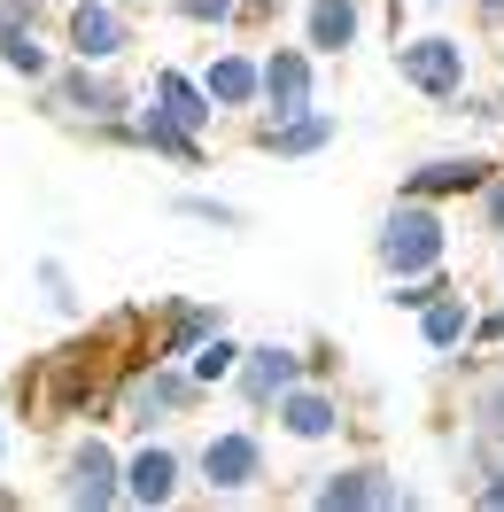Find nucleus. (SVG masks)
<instances>
[{
	"label": "nucleus",
	"instance_id": "a211bd4d",
	"mask_svg": "<svg viewBox=\"0 0 504 512\" xmlns=\"http://www.w3.org/2000/svg\"><path fill=\"white\" fill-rule=\"evenodd\" d=\"M218 326H225L218 303H187V295H171V303L156 311V342H148V357H194Z\"/></svg>",
	"mask_w": 504,
	"mask_h": 512
},
{
	"label": "nucleus",
	"instance_id": "6ab92c4d",
	"mask_svg": "<svg viewBox=\"0 0 504 512\" xmlns=\"http://www.w3.org/2000/svg\"><path fill=\"white\" fill-rule=\"evenodd\" d=\"M473 319H481V311H473V295L458 288V280H450V288H442L435 303L419 311V350H435V357L473 350Z\"/></svg>",
	"mask_w": 504,
	"mask_h": 512
},
{
	"label": "nucleus",
	"instance_id": "bb28decb",
	"mask_svg": "<svg viewBox=\"0 0 504 512\" xmlns=\"http://www.w3.org/2000/svg\"><path fill=\"white\" fill-rule=\"evenodd\" d=\"M450 288V264H442V272H419V280H388V303H396V311H427V303H435V295Z\"/></svg>",
	"mask_w": 504,
	"mask_h": 512
},
{
	"label": "nucleus",
	"instance_id": "dca6fc26",
	"mask_svg": "<svg viewBox=\"0 0 504 512\" xmlns=\"http://www.w3.org/2000/svg\"><path fill=\"white\" fill-rule=\"evenodd\" d=\"M489 179H497V156H427L404 171V194H419V202H466Z\"/></svg>",
	"mask_w": 504,
	"mask_h": 512
},
{
	"label": "nucleus",
	"instance_id": "4468645a",
	"mask_svg": "<svg viewBox=\"0 0 504 512\" xmlns=\"http://www.w3.org/2000/svg\"><path fill=\"white\" fill-rule=\"evenodd\" d=\"M334 117L326 109H303V117H249V140H256V156H272V163H303V156H326L334 148Z\"/></svg>",
	"mask_w": 504,
	"mask_h": 512
},
{
	"label": "nucleus",
	"instance_id": "2eb2a0df",
	"mask_svg": "<svg viewBox=\"0 0 504 512\" xmlns=\"http://www.w3.org/2000/svg\"><path fill=\"white\" fill-rule=\"evenodd\" d=\"M194 78L210 86V101L225 117H256V101H264V55H249V47H218Z\"/></svg>",
	"mask_w": 504,
	"mask_h": 512
},
{
	"label": "nucleus",
	"instance_id": "b1692460",
	"mask_svg": "<svg viewBox=\"0 0 504 512\" xmlns=\"http://www.w3.org/2000/svg\"><path fill=\"white\" fill-rule=\"evenodd\" d=\"M466 427H481V435L504 450V365H497V373H481V381L466 388Z\"/></svg>",
	"mask_w": 504,
	"mask_h": 512
},
{
	"label": "nucleus",
	"instance_id": "4be33fe9",
	"mask_svg": "<svg viewBox=\"0 0 504 512\" xmlns=\"http://www.w3.org/2000/svg\"><path fill=\"white\" fill-rule=\"evenodd\" d=\"M0 70H16L24 86H47L63 63L47 55V39H39V32H0Z\"/></svg>",
	"mask_w": 504,
	"mask_h": 512
},
{
	"label": "nucleus",
	"instance_id": "c9c22d12",
	"mask_svg": "<svg viewBox=\"0 0 504 512\" xmlns=\"http://www.w3.org/2000/svg\"><path fill=\"white\" fill-rule=\"evenodd\" d=\"M404 8H450V0H404Z\"/></svg>",
	"mask_w": 504,
	"mask_h": 512
},
{
	"label": "nucleus",
	"instance_id": "ddd939ff",
	"mask_svg": "<svg viewBox=\"0 0 504 512\" xmlns=\"http://www.w3.org/2000/svg\"><path fill=\"white\" fill-rule=\"evenodd\" d=\"M295 381H311V357L303 350H287V342H249L241 373H233V396H241L249 412H272Z\"/></svg>",
	"mask_w": 504,
	"mask_h": 512
},
{
	"label": "nucleus",
	"instance_id": "7c9ffc66",
	"mask_svg": "<svg viewBox=\"0 0 504 512\" xmlns=\"http://www.w3.org/2000/svg\"><path fill=\"white\" fill-rule=\"evenodd\" d=\"M473 505H481V512H504V458H497L481 481H473Z\"/></svg>",
	"mask_w": 504,
	"mask_h": 512
},
{
	"label": "nucleus",
	"instance_id": "6e6552de",
	"mask_svg": "<svg viewBox=\"0 0 504 512\" xmlns=\"http://www.w3.org/2000/svg\"><path fill=\"white\" fill-rule=\"evenodd\" d=\"M318 512H404L411 505V489L380 458H349V466H326V474L303 489Z\"/></svg>",
	"mask_w": 504,
	"mask_h": 512
},
{
	"label": "nucleus",
	"instance_id": "aec40b11",
	"mask_svg": "<svg viewBox=\"0 0 504 512\" xmlns=\"http://www.w3.org/2000/svg\"><path fill=\"white\" fill-rule=\"evenodd\" d=\"M365 39V0H303V47L349 55Z\"/></svg>",
	"mask_w": 504,
	"mask_h": 512
},
{
	"label": "nucleus",
	"instance_id": "1a4fd4ad",
	"mask_svg": "<svg viewBox=\"0 0 504 512\" xmlns=\"http://www.w3.org/2000/svg\"><path fill=\"white\" fill-rule=\"evenodd\" d=\"M132 8L125 0H70V16H63V47L78 55V63H125L132 55Z\"/></svg>",
	"mask_w": 504,
	"mask_h": 512
},
{
	"label": "nucleus",
	"instance_id": "a878e982",
	"mask_svg": "<svg viewBox=\"0 0 504 512\" xmlns=\"http://www.w3.org/2000/svg\"><path fill=\"white\" fill-rule=\"evenodd\" d=\"M171 210L194 218V225H210V233H241V225H249L233 202H218V194H171Z\"/></svg>",
	"mask_w": 504,
	"mask_h": 512
},
{
	"label": "nucleus",
	"instance_id": "cd10ccee",
	"mask_svg": "<svg viewBox=\"0 0 504 512\" xmlns=\"http://www.w3.org/2000/svg\"><path fill=\"white\" fill-rule=\"evenodd\" d=\"M179 24H202V32H225V24H241V0H163Z\"/></svg>",
	"mask_w": 504,
	"mask_h": 512
},
{
	"label": "nucleus",
	"instance_id": "f8f14e48",
	"mask_svg": "<svg viewBox=\"0 0 504 512\" xmlns=\"http://www.w3.org/2000/svg\"><path fill=\"white\" fill-rule=\"evenodd\" d=\"M187 466L194 458H179L163 435H140V443L125 450V505H140V512L179 505V497H187Z\"/></svg>",
	"mask_w": 504,
	"mask_h": 512
},
{
	"label": "nucleus",
	"instance_id": "4c0bfd02",
	"mask_svg": "<svg viewBox=\"0 0 504 512\" xmlns=\"http://www.w3.org/2000/svg\"><path fill=\"white\" fill-rule=\"evenodd\" d=\"M0 458H8V427H0Z\"/></svg>",
	"mask_w": 504,
	"mask_h": 512
},
{
	"label": "nucleus",
	"instance_id": "2f4dec72",
	"mask_svg": "<svg viewBox=\"0 0 504 512\" xmlns=\"http://www.w3.org/2000/svg\"><path fill=\"white\" fill-rule=\"evenodd\" d=\"M504 342V311H489V319H473V350H497Z\"/></svg>",
	"mask_w": 504,
	"mask_h": 512
},
{
	"label": "nucleus",
	"instance_id": "39448f33",
	"mask_svg": "<svg viewBox=\"0 0 504 512\" xmlns=\"http://www.w3.org/2000/svg\"><path fill=\"white\" fill-rule=\"evenodd\" d=\"M55 497L78 512H117L125 505V450L101 435H70L55 458Z\"/></svg>",
	"mask_w": 504,
	"mask_h": 512
},
{
	"label": "nucleus",
	"instance_id": "412c9836",
	"mask_svg": "<svg viewBox=\"0 0 504 512\" xmlns=\"http://www.w3.org/2000/svg\"><path fill=\"white\" fill-rule=\"evenodd\" d=\"M132 132H140V156H163V163H179V171H202V132L187 125H171L163 109H132Z\"/></svg>",
	"mask_w": 504,
	"mask_h": 512
},
{
	"label": "nucleus",
	"instance_id": "393cba45",
	"mask_svg": "<svg viewBox=\"0 0 504 512\" xmlns=\"http://www.w3.org/2000/svg\"><path fill=\"white\" fill-rule=\"evenodd\" d=\"M39 303H47V311H55V319H78V311H86V303H78V288H70V272H63V256H39Z\"/></svg>",
	"mask_w": 504,
	"mask_h": 512
},
{
	"label": "nucleus",
	"instance_id": "c756f323",
	"mask_svg": "<svg viewBox=\"0 0 504 512\" xmlns=\"http://www.w3.org/2000/svg\"><path fill=\"white\" fill-rule=\"evenodd\" d=\"M0 32H47V0H0Z\"/></svg>",
	"mask_w": 504,
	"mask_h": 512
},
{
	"label": "nucleus",
	"instance_id": "20e7f679",
	"mask_svg": "<svg viewBox=\"0 0 504 512\" xmlns=\"http://www.w3.org/2000/svg\"><path fill=\"white\" fill-rule=\"evenodd\" d=\"M396 78H404L419 101H435V109H458V94L473 86V55L458 32H404L396 47Z\"/></svg>",
	"mask_w": 504,
	"mask_h": 512
},
{
	"label": "nucleus",
	"instance_id": "f257e3e1",
	"mask_svg": "<svg viewBox=\"0 0 504 512\" xmlns=\"http://www.w3.org/2000/svg\"><path fill=\"white\" fill-rule=\"evenodd\" d=\"M24 404L39 427L55 419H109L117 412V381H109V334H86L70 350H47L24 373Z\"/></svg>",
	"mask_w": 504,
	"mask_h": 512
},
{
	"label": "nucleus",
	"instance_id": "c85d7f7f",
	"mask_svg": "<svg viewBox=\"0 0 504 512\" xmlns=\"http://www.w3.org/2000/svg\"><path fill=\"white\" fill-rule=\"evenodd\" d=\"M473 225H481L489 241H504V171H497L481 194H473Z\"/></svg>",
	"mask_w": 504,
	"mask_h": 512
},
{
	"label": "nucleus",
	"instance_id": "f03ea898",
	"mask_svg": "<svg viewBox=\"0 0 504 512\" xmlns=\"http://www.w3.org/2000/svg\"><path fill=\"white\" fill-rule=\"evenodd\" d=\"M373 264L388 272V280H419V272H442V264H450V218H442V202L396 194V210L373 225Z\"/></svg>",
	"mask_w": 504,
	"mask_h": 512
},
{
	"label": "nucleus",
	"instance_id": "72a5a7b5",
	"mask_svg": "<svg viewBox=\"0 0 504 512\" xmlns=\"http://www.w3.org/2000/svg\"><path fill=\"white\" fill-rule=\"evenodd\" d=\"M473 8V24H481V32H504V0H466Z\"/></svg>",
	"mask_w": 504,
	"mask_h": 512
},
{
	"label": "nucleus",
	"instance_id": "423d86ee",
	"mask_svg": "<svg viewBox=\"0 0 504 512\" xmlns=\"http://www.w3.org/2000/svg\"><path fill=\"white\" fill-rule=\"evenodd\" d=\"M272 474V450L256 427H210L202 450H194V481L210 489V497H256Z\"/></svg>",
	"mask_w": 504,
	"mask_h": 512
},
{
	"label": "nucleus",
	"instance_id": "58836bf2",
	"mask_svg": "<svg viewBox=\"0 0 504 512\" xmlns=\"http://www.w3.org/2000/svg\"><path fill=\"white\" fill-rule=\"evenodd\" d=\"M125 8H148V0H125Z\"/></svg>",
	"mask_w": 504,
	"mask_h": 512
},
{
	"label": "nucleus",
	"instance_id": "0eeeda50",
	"mask_svg": "<svg viewBox=\"0 0 504 512\" xmlns=\"http://www.w3.org/2000/svg\"><path fill=\"white\" fill-rule=\"evenodd\" d=\"M39 109L86 132V125H101V117H132L140 101H132V94H125V86H117V78H109L101 63H78V55H70V63L55 70L47 86H39Z\"/></svg>",
	"mask_w": 504,
	"mask_h": 512
},
{
	"label": "nucleus",
	"instance_id": "f704fd0d",
	"mask_svg": "<svg viewBox=\"0 0 504 512\" xmlns=\"http://www.w3.org/2000/svg\"><path fill=\"white\" fill-rule=\"evenodd\" d=\"M303 357H311V381H334V342H311Z\"/></svg>",
	"mask_w": 504,
	"mask_h": 512
},
{
	"label": "nucleus",
	"instance_id": "e433bc0d",
	"mask_svg": "<svg viewBox=\"0 0 504 512\" xmlns=\"http://www.w3.org/2000/svg\"><path fill=\"white\" fill-rule=\"evenodd\" d=\"M8 505H16V489H0V512H8Z\"/></svg>",
	"mask_w": 504,
	"mask_h": 512
},
{
	"label": "nucleus",
	"instance_id": "9b49d317",
	"mask_svg": "<svg viewBox=\"0 0 504 512\" xmlns=\"http://www.w3.org/2000/svg\"><path fill=\"white\" fill-rule=\"evenodd\" d=\"M342 427H349V412H342V396H334L326 381H295L280 404H272V435H280V443H295V450L334 443Z\"/></svg>",
	"mask_w": 504,
	"mask_h": 512
},
{
	"label": "nucleus",
	"instance_id": "5701e85b",
	"mask_svg": "<svg viewBox=\"0 0 504 512\" xmlns=\"http://www.w3.org/2000/svg\"><path fill=\"white\" fill-rule=\"evenodd\" d=\"M241 357H249V342H233V334L218 326V334H210V342H202V350L187 357V373H194L202 388H233V373H241Z\"/></svg>",
	"mask_w": 504,
	"mask_h": 512
},
{
	"label": "nucleus",
	"instance_id": "f3484780",
	"mask_svg": "<svg viewBox=\"0 0 504 512\" xmlns=\"http://www.w3.org/2000/svg\"><path fill=\"white\" fill-rule=\"evenodd\" d=\"M148 109H163L171 125H187V132H210L225 117L218 101H210V86H202L194 70H179V63H156V70H148Z\"/></svg>",
	"mask_w": 504,
	"mask_h": 512
},
{
	"label": "nucleus",
	"instance_id": "9d476101",
	"mask_svg": "<svg viewBox=\"0 0 504 512\" xmlns=\"http://www.w3.org/2000/svg\"><path fill=\"white\" fill-rule=\"evenodd\" d=\"M318 47L303 39H280V47H264V101H256V117H303L318 109Z\"/></svg>",
	"mask_w": 504,
	"mask_h": 512
},
{
	"label": "nucleus",
	"instance_id": "7ed1b4c3",
	"mask_svg": "<svg viewBox=\"0 0 504 512\" xmlns=\"http://www.w3.org/2000/svg\"><path fill=\"white\" fill-rule=\"evenodd\" d=\"M202 396H210V388L187 373V357H140V373L117 381V419H125L132 435H156L171 419L202 412Z\"/></svg>",
	"mask_w": 504,
	"mask_h": 512
},
{
	"label": "nucleus",
	"instance_id": "473e14b6",
	"mask_svg": "<svg viewBox=\"0 0 504 512\" xmlns=\"http://www.w3.org/2000/svg\"><path fill=\"white\" fill-rule=\"evenodd\" d=\"M280 8H295V0H241V24H272Z\"/></svg>",
	"mask_w": 504,
	"mask_h": 512
}]
</instances>
